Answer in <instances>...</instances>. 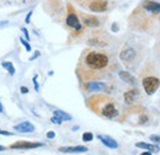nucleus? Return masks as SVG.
<instances>
[{
	"label": "nucleus",
	"mask_w": 160,
	"mask_h": 155,
	"mask_svg": "<svg viewBox=\"0 0 160 155\" xmlns=\"http://www.w3.org/2000/svg\"><path fill=\"white\" fill-rule=\"evenodd\" d=\"M107 6H108L107 0H92L89 5V9L92 12H103L107 10Z\"/></svg>",
	"instance_id": "39448f33"
},
{
	"label": "nucleus",
	"mask_w": 160,
	"mask_h": 155,
	"mask_svg": "<svg viewBox=\"0 0 160 155\" xmlns=\"http://www.w3.org/2000/svg\"><path fill=\"white\" fill-rule=\"evenodd\" d=\"M0 136L11 137V136H14V133H11V132H9V131H5V129H0Z\"/></svg>",
	"instance_id": "393cba45"
},
{
	"label": "nucleus",
	"mask_w": 160,
	"mask_h": 155,
	"mask_svg": "<svg viewBox=\"0 0 160 155\" xmlns=\"http://www.w3.org/2000/svg\"><path fill=\"white\" fill-rule=\"evenodd\" d=\"M8 25H9L8 21H2V22H0V27H1V26H8Z\"/></svg>",
	"instance_id": "7c9ffc66"
},
{
	"label": "nucleus",
	"mask_w": 160,
	"mask_h": 155,
	"mask_svg": "<svg viewBox=\"0 0 160 155\" xmlns=\"http://www.w3.org/2000/svg\"><path fill=\"white\" fill-rule=\"evenodd\" d=\"M21 31H22V33L25 35V37H26V41H30V35H28V30H27L26 27H21Z\"/></svg>",
	"instance_id": "b1692460"
},
{
	"label": "nucleus",
	"mask_w": 160,
	"mask_h": 155,
	"mask_svg": "<svg viewBox=\"0 0 160 155\" xmlns=\"http://www.w3.org/2000/svg\"><path fill=\"white\" fill-rule=\"evenodd\" d=\"M43 143H32V142H25V140H19L16 143H12L10 145L11 149H36L43 147Z\"/></svg>",
	"instance_id": "20e7f679"
},
{
	"label": "nucleus",
	"mask_w": 160,
	"mask_h": 155,
	"mask_svg": "<svg viewBox=\"0 0 160 155\" xmlns=\"http://www.w3.org/2000/svg\"><path fill=\"white\" fill-rule=\"evenodd\" d=\"M37 78H38V75L36 74L35 77H33V79H32V82H33V86H35V90L38 92L40 91V85H38V82H37Z\"/></svg>",
	"instance_id": "4be33fe9"
},
{
	"label": "nucleus",
	"mask_w": 160,
	"mask_h": 155,
	"mask_svg": "<svg viewBox=\"0 0 160 155\" xmlns=\"http://www.w3.org/2000/svg\"><path fill=\"white\" fill-rule=\"evenodd\" d=\"M4 112V106H2V103L0 102V113H2Z\"/></svg>",
	"instance_id": "473e14b6"
},
{
	"label": "nucleus",
	"mask_w": 160,
	"mask_h": 155,
	"mask_svg": "<svg viewBox=\"0 0 160 155\" xmlns=\"http://www.w3.org/2000/svg\"><path fill=\"white\" fill-rule=\"evenodd\" d=\"M92 139H94V134L91 132H85L82 134V140L84 142H91Z\"/></svg>",
	"instance_id": "6ab92c4d"
},
{
	"label": "nucleus",
	"mask_w": 160,
	"mask_h": 155,
	"mask_svg": "<svg viewBox=\"0 0 160 155\" xmlns=\"http://www.w3.org/2000/svg\"><path fill=\"white\" fill-rule=\"evenodd\" d=\"M5 149H6L5 147H1V145H0V152H2V150H5Z\"/></svg>",
	"instance_id": "72a5a7b5"
},
{
	"label": "nucleus",
	"mask_w": 160,
	"mask_h": 155,
	"mask_svg": "<svg viewBox=\"0 0 160 155\" xmlns=\"http://www.w3.org/2000/svg\"><path fill=\"white\" fill-rule=\"evenodd\" d=\"M84 23L88 27H99L100 26V20L95 16H84Z\"/></svg>",
	"instance_id": "dca6fc26"
},
{
	"label": "nucleus",
	"mask_w": 160,
	"mask_h": 155,
	"mask_svg": "<svg viewBox=\"0 0 160 155\" xmlns=\"http://www.w3.org/2000/svg\"><path fill=\"white\" fill-rule=\"evenodd\" d=\"M118 77H120L121 80H123L124 82H127L129 85H136L137 84L136 78L133 77L129 72H127V70H121L120 73H118Z\"/></svg>",
	"instance_id": "4468645a"
},
{
	"label": "nucleus",
	"mask_w": 160,
	"mask_h": 155,
	"mask_svg": "<svg viewBox=\"0 0 160 155\" xmlns=\"http://www.w3.org/2000/svg\"><path fill=\"white\" fill-rule=\"evenodd\" d=\"M60 153H67V154H79V153H86L89 149L84 145H77V147H60Z\"/></svg>",
	"instance_id": "0eeeda50"
},
{
	"label": "nucleus",
	"mask_w": 160,
	"mask_h": 155,
	"mask_svg": "<svg viewBox=\"0 0 160 155\" xmlns=\"http://www.w3.org/2000/svg\"><path fill=\"white\" fill-rule=\"evenodd\" d=\"M149 139L154 143V144H160V136H157V134H152L149 137Z\"/></svg>",
	"instance_id": "412c9836"
},
{
	"label": "nucleus",
	"mask_w": 160,
	"mask_h": 155,
	"mask_svg": "<svg viewBox=\"0 0 160 155\" xmlns=\"http://www.w3.org/2000/svg\"><path fill=\"white\" fill-rule=\"evenodd\" d=\"M14 129L20 132V133H32V132H35L36 128H35V126L31 122L25 121V122H21L19 124L14 126Z\"/></svg>",
	"instance_id": "1a4fd4ad"
},
{
	"label": "nucleus",
	"mask_w": 160,
	"mask_h": 155,
	"mask_svg": "<svg viewBox=\"0 0 160 155\" xmlns=\"http://www.w3.org/2000/svg\"><path fill=\"white\" fill-rule=\"evenodd\" d=\"M134 57H136V51L133 48H131V47L123 49L120 54L121 60H123V62H132L134 59Z\"/></svg>",
	"instance_id": "ddd939ff"
},
{
	"label": "nucleus",
	"mask_w": 160,
	"mask_h": 155,
	"mask_svg": "<svg viewBox=\"0 0 160 155\" xmlns=\"http://www.w3.org/2000/svg\"><path fill=\"white\" fill-rule=\"evenodd\" d=\"M32 14H33L32 11H30V12L27 14V16H26V19H25V22H26V23H30V22H31V18H32Z\"/></svg>",
	"instance_id": "a878e982"
},
{
	"label": "nucleus",
	"mask_w": 160,
	"mask_h": 155,
	"mask_svg": "<svg viewBox=\"0 0 160 155\" xmlns=\"http://www.w3.org/2000/svg\"><path fill=\"white\" fill-rule=\"evenodd\" d=\"M101 115L103 117H106V118H110V119L116 118L118 116V108L115 106V103L108 102L101 108Z\"/></svg>",
	"instance_id": "7ed1b4c3"
},
{
	"label": "nucleus",
	"mask_w": 160,
	"mask_h": 155,
	"mask_svg": "<svg viewBox=\"0 0 160 155\" xmlns=\"http://www.w3.org/2000/svg\"><path fill=\"white\" fill-rule=\"evenodd\" d=\"M20 42L22 43V46L26 48V51H27V52H31V51H32V48H31V44H30L27 41H25V38H23V37H20Z\"/></svg>",
	"instance_id": "aec40b11"
},
{
	"label": "nucleus",
	"mask_w": 160,
	"mask_h": 155,
	"mask_svg": "<svg viewBox=\"0 0 160 155\" xmlns=\"http://www.w3.org/2000/svg\"><path fill=\"white\" fill-rule=\"evenodd\" d=\"M98 139H100L101 143H102L103 145H106L107 148H110V149H117V148H118V143H117L112 137L105 136V134H99V136H98Z\"/></svg>",
	"instance_id": "9d476101"
},
{
	"label": "nucleus",
	"mask_w": 160,
	"mask_h": 155,
	"mask_svg": "<svg viewBox=\"0 0 160 155\" xmlns=\"http://www.w3.org/2000/svg\"><path fill=\"white\" fill-rule=\"evenodd\" d=\"M136 147L140 148V149H145V150L152 152V153H159L160 152V148L158 144H148V143L139 142V143H136Z\"/></svg>",
	"instance_id": "2eb2a0df"
},
{
	"label": "nucleus",
	"mask_w": 160,
	"mask_h": 155,
	"mask_svg": "<svg viewBox=\"0 0 160 155\" xmlns=\"http://www.w3.org/2000/svg\"><path fill=\"white\" fill-rule=\"evenodd\" d=\"M111 30H112L113 32H117V31H118V25H117L116 22H113L112 26H111Z\"/></svg>",
	"instance_id": "cd10ccee"
},
{
	"label": "nucleus",
	"mask_w": 160,
	"mask_h": 155,
	"mask_svg": "<svg viewBox=\"0 0 160 155\" xmlns=\"http://www.w3.org/2000/svg\"><path fill=\"white\" fill-rule=\"evenodd\" d=\"M85 64L92 70H101L108 65V57L100 52H90L85 57Z\"/></svg>",
	"instance_id": "f257e3e1"
},
{
	"label": "nucleus",
	"mask_w": 160,
	"mask_h": 155,
	"mask_svg": "<svg viewBox=\"0 0 160 155\" xmlns=\"http://www.w3.org/2000/svg\"><path fill=\"white\" fill-rule=\"evenodd\" d=\"M40 56H41V53H40V52H38V51H36V53H35L33 56H31V57H30V59H28V60H35V59H36V58H38Z\"/></svg>",
	"instance_id": "bb28decb"
},
{
	"label": "nucleus",
	"mask_w": 160,
	"mask_h": 155,
	"mask_svg": "<svg viewBox=\"0 0 160 155\" xmlns=\"http://www.w3.org/2000/svg\"><path fill=\"white\" fill-rule=\"evenodd\" d=\"M142 85H143V89H144L145 94L149 95V96H152L159 89L160 80L155 77H147L142 80Z\"/></svg>",
	"instance_id": "f03ea898"
},
{
	"label": "nucleus",
	"mask_w": 160,
	"mask_h": 155,
	"mask_svg": "<svg viewBox=\"0 0 160 155\" xmlns=\"http://www.w3.org/2000/svg\"><path fill=\"white\" fill-rule=\"evenodd\" d=\"M139 96L140 95L138 89H131V90H128V91L124 92L123 98H124V102L127 105H133V103H136L139 100Z\"/></svg>",
	"instance_id": "423d86ee"
},
{
	"label": "nucleus",
	"mask_w": 160,
	"mask_h": 155,
	"mask_svg": "<svg viewBox=\"0 0 160 155\" xmlns=\"http://www.w3.org/2000/svg\"><path fill=\"white\" fill-rule=\"evenodd\" d=\"M106 89V84L102 81H89L86 84V90L90 92L94 91H103Z\"/></svg>",
	"instance_id": "9b49d317"
},
{
	"label": "nucleus",
	"mask_w": 160,
	"mask_h": 155,
	"mask_svg": "<svg viewBox=\"0 0 160 155\" xmlns=\"http://www.w3.org/2000/svg\"><path fill=\"white\" fill-rule=\"evenodd\" d=\"M140 155H152V152H148V150H145L144 153H142Z\"/></svg>",
	"instance_id": "2f4dec72"
},
{
	"label": "nucleus",
	"mask_w": 160,
	"mask_h": 155,
	"mask_svg": "<svg viewBox=\"0 0 160 155\" xmlns=\"http://www.w3.org/2000/svg\"><path fill=\"white\" fill-rule=\"evenodd\" d=\"M53 115L57 117H59L62 121H72V116L62 110H53Z\"/></svg>",
	"instance_id": "f3484780"
},
{
	"label": "nucleus",
	"mask_w": 160,
	"mask_h": 155,
	"mask_svg": "<svg viewBox=\"0 0 160 155\" xmlns=\"http://www.w3.org/2000/svg\"><path fill=\"white\" fill-rule=\"evenodd\" d=\"M54 137H56V133H54V132H52V131L47 133V138H48V139H53Z\"/></svg>",
	"instance_id": "c85d7f7f"
},
{
	"label": "nucleus",
	"mask_w": 160,
	"mask_h": 155,
	"mask_svg": "<svg viewBox=\"0 0 160 155\" xmlns=\"http://www.w3.org/2000/svg\"><path fill=\"white\" fill-rule=\"evenodd\" d=\"M20 90H21V94H27V92H28V89H27L26 86H21Z\"/></svg>",
	"instance_id": "c756f323"
},
{
	"label": "nucleus",
	"mask_w": 160,
	"mask_h": 155,
	"mask_svg": "<svg viewBox=\"0 0 160 155\" xmlns=\"http://www.w3.org/2000/svg\"><path fill=\"white\" fill-rule=\"evenodd\" d=\"M51 122H52V123H54V124H62V122H63V121L60 119L59 117H57V116H54V115H53V117L51 118Z\"/></svg>",
	"instance_id": "5701e85b"
},
{
	"label": "nucleus",
	"mask_w": 160,
	"mask_h": 155,
	"mask_svg": "<svg viewBox=\"0 0 160 155\" xmlns=\"http://www.w3.org/2000/svg\"><path fill=\"white\" fill-rule=\"evenodd\" d=\"M143 8L152 12V14H160V2H157V1H152V0H148L143 4Z\"/></svg>",
	"instance_id": "f8f14e48"
},
{
	"label": "nucleus",
	"mask_w": 160,
	"mask_h": 155,
	"mask_svg": "<svg viewBox=\"0 0 160 155\" xmlns=\"http://www.w3.org/2000/svg\"><path fill=\"white\" fill-rule=\"evenodd\" d=\"M1 67H2L5 70H8V73H9L11 77H14V75H15L16 70H15V67L12 65V63H11V62H2V63H1Z\"/></svg>",
	"instance_id": "a211bd4d"
},
{
	"label": "nucleus",
	"mask_w": 160,
	"mask_h": 155,
	"mask_svg": "<svg viewBox=\"0 0 160 155\" xmlns=\"http://www.w3.org/2000/svg\"><path fill=\"white\" fill-rule=\"evenodd\" d=\"M67 25L70 27V28H74L75 31H80L81 30V23H80L79 18L74 14V12H70L68 16H67V20H65Z\"/></svg>",
	"instance_id": "6e6552de"
}]
</instances>
